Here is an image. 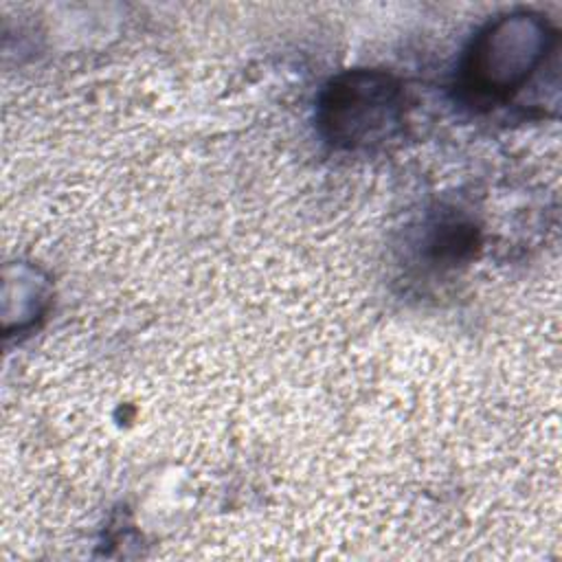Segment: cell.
<instances>
[{"label":"cell","mask_w":562,"mask_h":562,"mask_svg":"<svg viewBox=\"0 0 562 562\" xmlns=\"http://www.w3.org/2000/svg\"><path fill=\"white\" fill-rule=\"evenodd\" d=\"M321 121L327 136L345 147L389 138L402 121L397 83L382 72H349L336 79L323 99Z\"/></svg>","instance_id":"obj_1"},{"label":"cell","mask_w":562,"mask_h":562,"mask_svg":"<svg viewBox=\"0 0 562 562\" xmlns=\"http://www.w3.org/2000/svg\"><path fill=\"white\" fill-rule=\"evenodd\" d=\"M547 48L540 22L527 18L503 20L479 40L472 50L468 81L485 94H507L538 66Z\"/></svg>","instance_id":"obj_2"}]
</instances>
